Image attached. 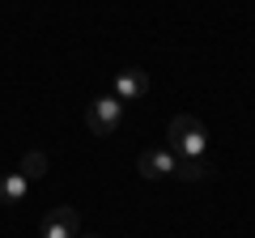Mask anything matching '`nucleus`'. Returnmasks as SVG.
I'll return each mask as SVG.
<instances>
[{
  "label": "nucleus",
  "mask_w": 255,
  "mask_h": 238,
  "mask_svg": "<svg viewBox=\"0 0 255 238\" xmlns=\"http://www.w3.org/2000/svg\"><path fill=\"white\" fill-rule=\"evenodd\" d=\"M166 136H170L166 149L174 157H204L209 153V132H204V123L196 115H174L166 123Z\"/></svg>",
  "instance_id": "obj_1"
},
{
  "label": "nucleus",
  "mask_w": 255,
  "mask_h": 238,
  "mask_svg": "<svg viewBox=\"0 0 255 238\" xmlns=\"http://www.w3.org/2000/svg\"><path fill=\"white\" fill-rule=\"evenodd\" d=\"M85 123H90L94 136H115L119 123H124V102H119L115 94H107V98H94L90 107H85Z\"/></svg>",
  "instance_id": "obj_2"
},
{
  "label": "nucleus",
  "mask_w": 255,
  "mask_h": 238,
  "mask_svg": "<svg viewBox=\"0 0 255 238\" xmlns=\"http://www.w3.org/2000/svg\"><path fill=\"white\" fill-rule=\"evenodd\" d=\"M77 230H81L77 209H73V204H60V209H51L43 217V230H38V234H43V238H77Z\"/></svg>",
  "instance_id": "obj_3"
},
{
  "label": "nucleus",
  "mask_w": 255,
  "mask_h": 238,
  "mask_svg": "<svg viewBox=\"0 0 255 238\" xmlns=\"http://www.w3.org/2000/svg\"><path fill=\"white\" fill-rule=\"evenodd\" d=\"M174 166H179V157H174L170 149H145V153L136 157V170L145 174V179H170Z\"/></svg>",
  "instance_id": "obj_4"
},
{
  "label": "nucleus",
  "mask_w": 255,
  "mask_h": 238,
  "mask_svg": "<svg viewBox=\"0 0 255 238\" xmlns=\"http://www.w3.org/2000/svg\"><path fill=\"white\" fill-rule=\"evenodd\" d=\"M145 90H149V73L145 68H124V73L115 77V98L124 102H136V98H145Z\"/></svg>",
  "instance_id": "obj_5"
},
{
  "label": "nucleus",
  "mask_w": 255,
  "mask_h": 238,
  "mask_svg": "<svg viewBox=\"0 0 255 238\" xmlns=\"http://www.w3.org/2000/svg\"><path fill=\"white\" fill-rule=\"evenodd\" d=\"M30 196V183H26V174L9 170V174H0V204H21Z\"/></svg>",
  "instance_id": "obj_6"
},
{
  "label": "nucleus",
  "mask_w": 255,
  "mask_h": 238,
  "mask_svg": "<svg viewBox=\"0 0 255 238\" xmlns=\"http://www.w3.org/2000/svg\"><path fill=\"white\" fill-rule=\"evenodd\" d=\"M17 174H26V183H34V179H43V174H47V153H38V149H30V153L21 157Z\"/></svg>",
  "instance_id": "obj_7"
},
{
  "label": "nucleus",
  "mask_w": 255,
  "mask_h": 238,
  "mask_svg": "<svg viewBox=\"0 0 255 238\" xmlns=\"http://www.w3.org/2000/svg\"><path fill=\"white\" fill-rule=\"evenodd\" d=\"M174 174H179V179H204V174H209V157H179Z\"/></svg>",
  "instance_id": "obj_8"
},
{
  "label": "nucleus",
  "mask_w": 255,
  "mask_h": 238,
  "mask_svg": "<svg viewBox=\"0 0 255 238\" xmlns=\"http://www.w3.org/2000/svg\"><path fill=\"white\" fill-rule=\"evenodd\" d=\"M77 238H98V234H77Z\"/></svg>",
  "instance_id": "obj_9"
}]
</instances>
